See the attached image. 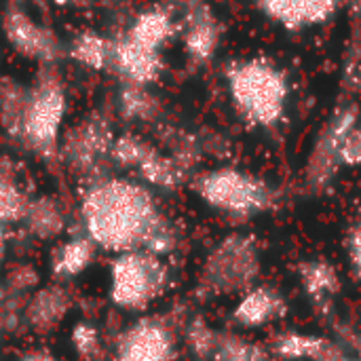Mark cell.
Segmentation results:
<instances>
[{
    "label": "cell",
    "instance_id": "23",
    "mask_svg": "<svg viewBox=\"0 0 361 361\" xmlns=\"http://www.w3.org/2000/svg\"><path fill=\"white\" fill-rule=\"evenodd\" d=\"M332 361H351V360H332Z\"/></svg>",
    "mask_w": 361,
    "mask_h": 361
},
{
    "label": "cell",
    "instance_id": "9",
    "mask_svg": "<svg viewBox=\"0 0 361 361\" xmlns=\"http://www.w3.org/2000/svg\"><path fill=\"white\" fill-rule=\"evenodd\" d=\"M283 313H286L283 296L267 286H260V288H250L247 292L241 294L233 317L239 326L260 328L283 317Z\"/></svg>",
    "mask_w": 361,
    "mask_h": 361
},
{
    "label": "cell",
    "instance_id": "22",
    "mask_svg": "<svg viewBox=\"0 0 361 361\" xmlns=\"http://www.w3.org/2000/svg\"><path fill=\"white\" fill-rule=\"evenodd\" d=\"M357 353H360V361H361V343H360V347H357Z\"/></svg>",
    "mask_w": 361,
    "mask_h": 361
},
{
    "label": "cell",
    "instance_id": "21",
    "mask_svg": "<svg viewBox=\"0 0 361 361\" xmlns=\"http://www.w3.org/2000/svg\"><path fill=\"white\" fill-rule=\"evenodd\" d=\"M349 252H351V264H353V273L357 275V279H361V222L357 224V228L353 231V235H351V245H349Z\"/></svg>",
    "mask_w": 361,
    "mask_h": 361
},
{
    "label": "cell",
    "instance_id": "13",
    "mask_svg": "<svg viewBox=\"0 0 361 361\" xmlns=\"http://www.w3.org/2000/svg\"><path fill=\"white\" fill-rule=\"evenodd\" d=\"M212 361H271L262 345L250 343L235 334H218L212 349Z\"/></svg>",
    "mask_w": 361,
    "mask_h": 361
},
{
    "label": "cell",
    "instance_id": "6",
    "mask_svg": "<svg viewBox=\"0 0 361 361\" xmlns=\"http://www.w3.org/2000/svg\"><path fill=\"white\" fill-rule=\"evenodd\" d=\"M4 34L8 42L23 55L36 59H53L57 55L55 36L32 21L21 11H8L4 17Z\"/></svg>",
    "mask_w": 361,
    "mask_h": 361
},
{
    "label": "cell",
    "instance_id": "14",
    "mask_svg": "<svg viewBox=\"0 0 361 361\" xmlns=\"http://www.w3.org/2000/svg\"><path fill=\"white\" fill-rule=\"evenodd\" d=\"M106 146H108V131L104 129V125H97V123H87L78 127V131L72 133L70 137L72 154L85 161L97 154L99 150H104Z\"/></svg>",
    "mask_w": 361,
    "mask_h": 361
},
{
    "label": "cell",
    "instance_id": "7",
    "mask_svg": "<svg viewBox=\"0 0 361 361\" xmlns=\"http://www.w3.org/2000/svg\"><path fill=\"white\" fill-rule=\"evenodd\" d=\"M173 341L171 334L159 324H140L121 345L118 361H171Z\"/></svg>",
    "mask_w": 361,
    "mask_h": 361
},
{
    "label": "cell",
    "instance_id": "5",
    "mask_svg": "<svg viewBox=\"0 0 361 361\" xmlns=\"http://www.w3.org/2000/svg\"><path fill=\"white\" fill-rule=\"evenodd\" d=\"M199 192L209 205L241 216L260 212L269 203V192L260 182L235 171H220L207 176L201 182Z\"/></svg>",
    "mask_w": 361,
    "mask_h": 361
},
{
    "label": "cell",
    "instance_id": "11",
    "mask_svg": "<svg viewBox=\"0 0 361 361\" xmlns=\"http://www.w3.org/2000/svg\"><path fill=\"white\" fill-rule=\"evenodd\" d=\"M114 57H116L118 68L135 82H146V80L154 78L157 68H159L154 49L142 47V44L133 42L131 38L114 51Z\"/></svg>",
    "mask_w": 361,
    "mask_h": 361
},
{
    "label": "cell",
    "instance_id": "4",
    "mask_svg": "<svg viewBox=\"0 0 361 361\" xmlns=\"http://www.w3.org/2000/svg\"><path fill=\"white\" fill-rule=\"evenodd\" d=\"M63 114H66L63 91L53 82H44L32 95H27L19 133L27 140L30 146L38 150H51L57 142Z\"/></svg>",
    "mask_w": 361,
    "mask_h": 361
},
{
    "label": "cell",
    "instance_id": "8",
    "mask_svg": "<svg viewBox=\"0 0 361 361\" xmlns=\"http://www.w3.org/2000/svg\"><path fill=\"white\" fill-rule=\"evenodd\" d=\"M237 89H239V99L258 118L264 121L279 112L281 85L277 76H273L271 72L258 68L245 70V74H241V80L237 82Z\"/></svg>",
    "mask_w": 361,
    "mask_h": 361
},
{
    "label": "cell",
    "instance_id": "2",
    "mask_svg": "<svg viewBox=\"0 0 361 361\" xmlns=\"http://www.w3.org/2000/svg\"><path fill=\"white\" fill-rule=\"evenodd\" d=\"M260 273V258L250 237H228L205 262L203 286L212 294L247 292Z\"/></svg>",
    "mask_w": 361,
    "mask_h": 361
},
{
    "label": "cell",
    "instance_id": "20",
    "mask_svg": "<svg viewBox=\"0 0 361 361\" xmlns=\"http://www.w3.org/2000/svg\"><path fill=\"white\" fill-rule=\"evenodd\" d=\"M87 258H89V245L87 243H70L66 250H63V269H68V271H76V269H80V267H85V262H87Z\"/></svg>",
    "mask_w": 361,
    "mask_h": 361
},
{
    "label": "cell",
    "instance_id": "1",
    "mask_svg": "<svg viewBox=\"0 0 361 361\" xmlns=\"http://www.w3.org/2000/svg\"><path fill=\"white\" fill-rule=\"evenodd\" d=\"M91 235L114 250L148 245L152 252L167 250L169 237L163 228L152 199L140 186L108 182L95 188L85 205Z\"/></svg>",
    "mask_w": 361,
    "mask_h": 361
},
{
    "label": "cell",
    "instance_id": "16",
    "mask_svg": "<svg viewBox=\"0 0 361 361\" xmlns=\"http://www.w3.org/2000/svg\"><path fill=\"white\" fill-rule=\"evenodd\" d=\"M167 30H169V25H167V19L163 15H144L131 27L129 38L142 47L154 49L167 36Z\"/></svg>",
    "mask_w": 361,
    "mask_h": 361
},
{
    "label": "cell",
    "instance_id": "18",
    "mask_svg": "<svg viewBox=\"0 0 361 361\" xmlns=\"http://www.w3.org/2000/svg\"><path fill=\"white\" fill-rule=\"evenodd\" d=\"M30 224H34L36 231H42V233H53L57 231L59 226V214L55 212L53 205H49L47 201L30 207Z\"/></svg>",
    "mask_w": 361,
    "mask_h": 361
},
{
    "label": "cell",
    "instance_id": "17",
    "mask_svg": "<svg viewBox=\"0 0 361 361\" xmlns=\"http://www.w3.org/2000/svg\"><path fill=\"white\" fill-rule=\"evenodd\" d=\"M25 214V201L15 184L0 178V220H15Z\"/></svg>",
    "mask_w": 361,
    "mask_h": 361
},
{
    "label": "cell",
    "instance_id": "3",
    "mask_svg": "<svg viewBox=\"0 0 361 361\" xmlns=\"http://www.w3.org/2000/svg\"><path fill=\"white\" fill-rule=\"evenodd\" d=\"M165 283V269L152 254H127L114 267V298L137 309L148 305Z\"/></svg>",
    "mask_w": 361,
    "mask_h": 361
},
{
    "label": "cell",
    "instance_id": "15",
    "mask_svg": "<svg viewBox=\"0 0 361 361\" xmlns=\"http://www.w3.org/2000/svg\"><path fill=\"white\" fill-rule=\"evenodd\" d=\"M72 55H74V59H78L80 63H85L89 68H104V63L110 57V47L104 38L89 32V34H82L76 38V42L72 47Z\"/></svg>",
    "mask_w": 361,
    "mask_h": 361
},
{
    "label": "cell",
    "instance_id": "10",
    "mask_svg": "<svg viewBox=\"0 0 361 361\" xmlns=\"http://www.w3.org/2000/svg\"><path fill=\"white\" fill-rule=\"evenodd\" d=\"M298 275L305 292L315 302H326L341 290V279L336 269L326 260H305L298 267Z\"/></svg>",
    "mask_w": 361,
    "mask_h": 361
},
{
    "label": "cell",
    "instance_id": "12",
    "mask_svg": "<svg viewBox=\"0 0 361 361\" xmlns=\"http://www.w3.org/2000/svg\"><path fill=\"white\" fill-rule=\"evenodd\" d=\"M332 345L324 338L290 332L275 341V353L283 360H324Z\"/></svg>",
    "mask_w": 361,
    "mask_h": 361
},
{
    "label": "cell",
    "instance_id": "24",
    "mask_svg": "<svg viewBox=\"0 0 361 361\" xmlns=\"http://www.w3.org/2000/svg\"><path fill=\"white\" fill-rule=\"evenodd\" d=\"M0 243H2V237H0Z\"/></svg>",
    "mask_w": 361,
    "mask_h": 361
},
{
    "label": "cell",
    "instance_id": "19",
    "mask_svg": "<svg viewBox=\"0 0 361 361\" xmlns=\"http://www.w3.org/2000/svg\"><path fill=\"white\" fill-rule=\"evenodd\" d=\"M269 2L275 6V13L298 19L300 15H311L313 8L319 6L322 0H269Z\"/></svg>",
    "mask_w": 361,
    "mask_h": 361
}]
</instances>
